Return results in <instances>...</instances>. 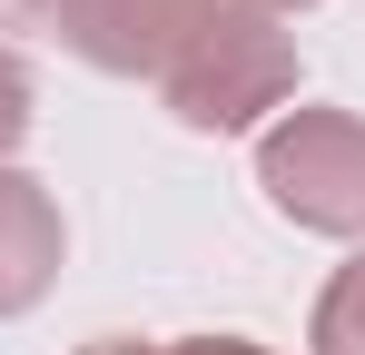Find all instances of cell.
I'll return each mask as SVG.
<instances>
[{
	"label": "cell",
	"instance_id": "obj_1",
	"mask_svg": "<svg viewBox=\"0 0 365 355\" xmlns=\"http://www.w3.org/2000/svg\"><path fill=\"white\" fill-rule=\"evenodd\" d=\"M148 89H158V109L178 118V128H197V138H247V128H267L277 109H297V30L227 0L217 20H197V40H187Z\"/></svg>",
	"mask_w": 365,
	"mask_h": 355
},
{
	"label": "cell",
	"instance_id": "obj_2",
	"mask_svg": "<svg viewBox=\"0 0 365 355\" xmlns=\"http://www.w3.org/2000/svg\"><path fill=\"white\" fill-rule=\"evenodd\" d=\"M257 187H267V207L287 227L365 247V118L326 109V99L277 109L257 128Z\"/></svg>",
	"mask_w": 365,
	"mask_h": 355
},
{
	"label": "cell",
	"instance_id": "obj_3",
	"mask_svg": "<svg viewBox=\"0 0 365 355\" xmlns=\"http://www.w3.org/2000/svg\"><path fill=\"white\" fill-rule=\"evenodd\" d=\"M227 0H60L50 30L79 69L99 79H158L168 59L197 40V20H217Z\"/></svg>",
	"mask_w": 365,
	"mask_h": 355
},
{
	"label": "cell",
	"instance_id": "obj_4",
	"mask_svg": "<svg viewBox=\"0 0 365 355\" xmlns=\"http://www.w3.org/2000/svg\"><path fill=\"white\" fill-rule=\"evenodd\" d=\"M69 267V217H60V187L30 168H0V326L30 316L40 296L60 287Z\"/></svg>",
	"mask_w": 365,
	"mask_h": 355
},
{
	"label": "cell",
	"instance_id": "obj_5",
	"mask_svg": "<svg viewBox=\"0 0 365 355\" xmlns=\"http://www.w3.org/2000/svg\"><path fill=\"white\" fill-rule=\"evenodd\" d=\"M306 355H365V247L316 287V306H306Z\"/></svg>",
	"mask_w": 365,
	"mask_h": 355
},
{
	"label": "cell",
	"instance_id": "obj_6",
	"mask_svg": "<svg viewBox=\"0 0 365 355\" xmlns=\"http://www.w3.org/2000/svg\"><path fill=\"white\" fill-rule=\"evenodd\" d=\"M30 118H40V79H30V59L0 40V168H10V148L30 138Z\"/></svg>",
	"mask_w": 365,
	"mask_h": 355
},
{
	"label": "cell",
	"instance_id": "obj_7",
	"mask_svg": "<svg viewBox=\"0 0 365 355\" xmlns=\"http://www.w3.org/2000/svg\"><path fill=\"white\" fill-rule=\"evenodd\" d=\"M158 355H277V346H257V336H168Z\"/></svg>",
	"mask_w": 365,
	"mask_h": 355
},
{
	"label": "cell",
	"instance_id": "obj_8",
	"mask_svg": "<svg viewBox=\"0 0 365 355\" xmlns=\"http://www.w3.org/2000/svg\"><path fill=\"white\" fill-rule=\"evenodd\" d=\"M50 10H60V0H0V40H20V30H50Z\"/></svg>",
	"mask_w": 365,
	"mask_h": 355
},
{
	"label": "cell",
	"instance_id": "obj_9",
	"mask_svg": "<svg viewBox=\"0 0 365 355\" xmlns=\"http://www.w3.org/2000/svg\"><path fill=\"white\" fill-rule=\"evenodd\" d=\"M79 355H158V346H148V336H89Z\"/></svg>",
	"mask_w": 365,
	"mask_h": 355
},
{
	"label": "cell",
	"instance_id": "obj_10",
	"mask_svg": "<svg viewBox=\"0 0 365 355\" xmlns=\"http://www.w3.org/2000/svg\"><path fill=\"white\" fill-rule=\"evenodd\" d=\"M237 10H267V20H287V10H316V0H237Z\"/></svg>",
	"mask_w": 365,
	"mask_h": 355
}]
</instances>
